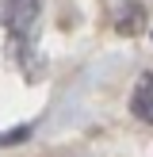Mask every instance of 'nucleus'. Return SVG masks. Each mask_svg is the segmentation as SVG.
I'll list each match as a JSON object with an SVG mask.
<instances>
[{
	"label": "nucleus",
	"instance_id": "obj_1",
	"mask_svg": "<svg viewBox=\"0 0 153 157\" xmlns=\"http://www.w3.org/2000/svg\"><path fill=\"white\" fill-rule=\"evenodd\" d=\"M4 27L15 46H27L38 27V0H8L4 4Z\"/></svg>",
	"mask_w": 153,
	"mask_h": 157
},
{
	"label": "nucleus",
	"instance_id": "obj_2",
	"mask_svg": "<svg viewBox=\"0 0 153 157\" xmlns=\"http://www.w3.org/2000/svg\"><path fill=\"white\" fill-rule=\"evenodd\" d=\"M130 111L138 115L142 123H153V73H142L130 92Z\"/></svg>",
	"mask_w": 153,
	"mask_h": 157
},
{
	"label": "nucleus",
	"instance_id": "obj_3",
	"mask_svg": "<svg viewBox=\"0 0 153 157\" xmlns=\"http://www.w3.org/2000/svg\"><path fill=\"white\" fill-rule=\"evenodd\" d=\"M115 27H119L122 35L142 31V27H145V8H142V4H126V8L119 12V23H115Z\"/></svg>",
	"mask_w": 153,
	"mask_h": 157
}]
</instances>
